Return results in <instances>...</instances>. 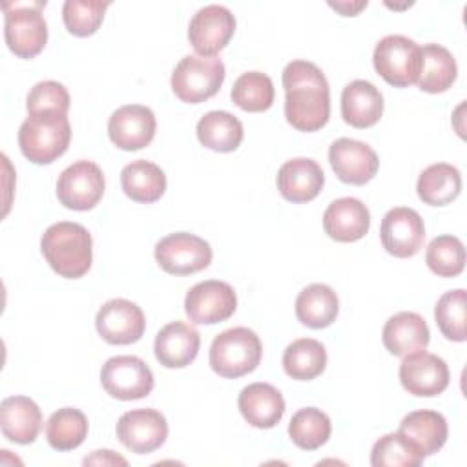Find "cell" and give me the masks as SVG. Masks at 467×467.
Instances as JSON below:
<instances>
[{
    "label": "cell",
    "instance_id": "6da1fadb",
    "mask_svg": "<svg viewBox=\"0 0 467 467\" xmlns=\"http://www.w3.org/2000/svg\"><path fill=\"white\" fill-rule=\"evenodd\" d=\"M285 117L299 131H317L330 119V88L325 73L308 60H292L283 69Z\"/></svg>",
    "mask_w": 467,
    "mask_h": 467
},
{
    "label": "cell",
    "instance_id": "7a4b0ae2",
    "mask_svg": "<svg viewBox=\"0 0 467 467\" xmlns=\"http://www.w3.org/2000/svg\"><path fill=\"white\" fill-rule=\"evenodd\" d=\"M40 250L60 277L78 279L91 268V234L78 223L60 221L51 224L40 239Z\"/></svg>",
    "mask_w": 467,
    "mask_h": 467
},
{
    "label": "cell",
    "instance_id": "3957f363",
    "mask_svg": "<svg viewBox=\"0 0 467 467\" xmlns=\"http://www.w3.org/2000/svg\"><path fill=\"white\" fill-rule=\"evenodd\" d=\"M71 140L67 115L58 111L27 113L18 130L22 155L35 164H49L66 153Z\"/></svg>",
    "mask_w": 467,
    "mask_h": 467
},
{
    "label": "cell",
    "instance_id": "277c9868",
    "mask_svg": "<svg viewBox=\"0 0 467 467\" xmlns=\"http://www.w3.org/2000/svg\"><path fill=\"white\" fill-rule=\"evenodd\" d=\"M263 356L259 336L246 327L217 334L210 347V367L223 378H241L257 368Z\"/></svg>",
    "mask_w": 467,
    "mask_h": 467
},
{
    "label": "cell",
    "instance_id": "5b68a950",
    "mask_svg": "<svg viewBox=\"0 0 467 467\" xmlns=\"http://www.w3.org/2000/svg\"><path fill=\"white\" fill-rule=\"evenodd\" d=\"M224 77L226 71L221 58L186 55L171 73V89L182 102L199 104L221 89Z\"/></svg>",
    "mask_w": 467,
    "mask_h": 467
},
{
    "label": "cell",
    "instance_id": "8992f818",
    "mask_svg": "<svg viewBox=\"0 0 467 467\" xmlns=\"http://www.w3.org/2000/svg\"><path fill=\"white\" fill-rule=\"evenodd\" d=\"M378 75L394 88H407L418 82L421 69V47L403 35L383 36L372 55Z\"/></svg>",
    "mask_w": 467,
    "mask_h": 467
},
{
    "label": "cell",
    "instance_id": "52a82bcc",
    "mask_svg": "<svg viewBox=\"0 0 467 467\" xmlns=\"http://www.w3.org/2000/svg\"><path fill=\"white\" fill-rule=\"evenodd\" d=\"M46 4H5L4 36L7 47L20 58L36 57L47 42V24L42 15Z\"/></svg>",
    "mask_w": 467,
    "mask_h": 467
},
{
    "label": "cell",
    "instance_id": "ba28073f",
    "mask_svg": "<svg viewBox=\"0 0 467 467\" xmlns=\"http://www.w3.org/2000/svg\"><path fill=\"white\" fill-rule=\"evenodd\" d=\"M210 244L193 234L175 232L155 244V261L173 275H190L204 270L212 263Z\"/></svg>",
    "mask_w": 467,
    "mask_h": 467
},
{
    "label": "cell",
    "instance_id": "9c48e42d",
    "mask_svg": "<svg viewBox=\"0 0 467 467\" xmlns=\"http://www.w3.org/2000/svg\"><path fill=\"white\" fill-rule=\"evenodd\" d=\"M104 390L122 401L146 398L155 385L151 368L137 356H113L100 370Z\"/></svg>",
    "mask_w": 467,
    "mask_h": 467
},
{
    "label": "cell",
    "instance_id": "30bf717a",
    "mask_svg": "<svg viewBox=\"0 0 467 467\" xmlns=\"http://www.w3.org/2000/svg\"><path fill=\"white\" fill-rule=\"evenodd\" d=\"M104 188L106 181L102 170L91 161H77L58 175L57 197L62 206L86 212L99 204Z\"/></svg>",
    "mask_w": 467,
    "mask_h": 467
},
{
    "label": "cell",
    "instance_id": "8fae6325",
    "mask_svg": "<svg viewBox=\"0 0 467 467\" xmlns=\"http://www.w3.org/2000/svg\"><path fill=\"white\" fill-rule=\"evenodd\" d=\"M237 308L234 288L219 279L193 285L184 297V312L195 325H215L228 319Z\"/></svg>",
    "mask_w": 467,
    "mask_h": 467
},
{
    "label": "cell",
    "instance_id": "7c38bea8",
    "mask_svg": "<svg viewBox=\"0 0 467 467\" xmlns=\"http://www.w3.org/2000/svg\"><path fill=\"white\" fill-rule=\"evenodd\" d=\"M235 33V16L219 4L201 7L190 20L188 40L199 57H215Z\"/></svg>",
    "mask_w": 467,
    "mask_h": 467
},
{
    "label": "cell",
    "instance_id": "4fadbf2b",
    "mask_svg": "<svg viewBox=\"0 0 467 467\" xmlns=\"http://www.w3.org/2000/svg\"><path fill=\"white\" fill-rule=\"evenodd\" d=\"M379 239L383 248L394 257L416 255L425 241V224L421 215L407 206L390 208L379 226Z\"/></svg>",
    "mask_w": 467,
    "mask_h": 467
},
{
    "label": "cell",
    "instance_id": "5bb4252c",
    "mask_svg": "<svg viewBox=\"0 0 467 467\" xmlns=\"http://www.w3.org/2000/svg\"><path fill=\"white\" fill-rule=\"evenodd\" d=\"M119 441L135 454L157 451L168 438L166 418L155 409H133L117 421Z\"/></svg>",
    "mask_w": 467,
    "mask_h": 467
},
{
    "label": "cell",
    "instance_id": "9a60e30c",
    "mask_svg": "<svg viewBox=\"0 0 467 467\" xmlns=\"http://www.w3.org/2000/svg\"><path fill=\"white\" fill-rule=\"evenodd\" d=\"M95 327L104 341L111 345H130L142 337L146 317L139 305L117 297L106 301L99 308Z\"/></svg>",
    "mask_w": 467,
    "mask_h": 467
},
{
    "label": "cell",
    "instance_id": "2e32d148",
    "mask_svg": "<svg viewBox=\"0 0 467 467\" xmlns=\"http://www.w3.org/2000/svg\"><path fill=\"white\" fill-rule=\"evenodd\" d=\"M449 367L440 356L425 350L403 356L400 381L409 394L418 398L438 396L449 387Z\"/></svg>",
    "mask_w": 467,
    "mask_h": 467
},
{
    "label": "cell",
    "instance_id": "e0dca14e",
    "mask_svg": "<svg viewBox=\"0 0 467 467\" xmlns=\"http://www.w3.org/2000/svg\"><path fill=\"white\" fill-rule=\"evenodd\" d=\"M328 161L341 182L361 186L368 182L379 168L376 151L356 139H336L328 148Z\"/></svg>",
    "mask_w": 467,
    "mask_h": 467
},
{
    "label": "cell",
    "instance_id": "ac0fdd59",
    "mask_svg": "<svg viewBox=\"0 0 467 467\" xmlns=\"http://www.w3.org/2000/svg\"><path fill=\"white\" fill-rule=\"evenodd\" d=\"M157 130L155 115L142 104H126L115 109L108 120L109 140L126 151L146 148Z\"/></svg>",
    "mask_w": 467,
    "mask_h": 467
},
{
    "label": "cell",
    "instance_id": "d6986e66",
    "mask_svg": "<svg viewBox=\"0 0 467 467\" xmlns=\"http://www.w3.org/2000/svg\"><path fill=\"white\" fill-rule=\"evenodd\" d=\"M323 228L337 243L359 241L370 228V212L356 197L336 199L323 213Z\"/></svg>",
    "mask_w": 467,
    "mask_h": 467
},
{
    "label": "cell",
    "instance_id": "ffe728a7",
    "mask_svg": "<svg viewBox=\"0 0 467 467\" xmlns=\"http://www.w3.org/2000/svg\"><path fill=\"white\" fill-rule=\"evenodd\" d=\"M199 347V332L184 321H171L162 327L153 343L155 358L166 368H182L190 365L197 358Z\"/></svg>",
    "mask_w": 467,
    "mask_h": 467
},
{
    "label": "cell",
    "instance_id": "44dd1931",
    "mask_svg": "<svg viewBox=\"0 0 467 467\" xmlns=\"http://www.w3.org/2000/svg\"><path fill=\"white\" fill-rule=\"evenodd\" d=\"M325 184L321 166L306 157L286 161L277 171V190L290 202H308L319 195Z\"/></svg>",
    "mask_w": 467,
    "mask_h": 467
},
{
    "label": "cell",
    "instance_id": "7402d4cb",
    "mask_svg": "<svg viewBox=\"0 0 467 467\" xmlns=\"http://www.w3.org/2000/svg\"><path fill=\"white\" fill-rule=\"evenodd\" d=\"M381 339L392 356H409L425 350L431 332L425 319L416 312H398L383 325Z\"/></svg>",
    "mask_w": 467,
    "mask_h": 467
},
{
    "label": "cell",
    "instance_id": "603a6c76",
    "mask_svg": "<svg viewBox=\"0 0 467 467\" xmlns=\"http://www.w3.org/2000/svg\"><path fill=\"white\" fill-rule=\"evenodd\" d=\"M243 418L257 429L275 427L285 414V400L281 392L270 383H250L237 400Z\"/></svg>",
    "mask_w": 467,
    "mask_h": 467
},
{
    "label": "cell",
    "instance_id": "cb8c5ba5",
    "mask_svg": "<svg viewBox=\"0 0 467 467\" xmlns=\"http://www.w3.org/2000/svg\"><path fill=\"white\" fill-rule=\"evenodd\" d=\"M383 115V95L368 80H352L341 93V117L347 124L365 130Z\"/></svg>",
    "mask_w": 467,
    "mask_h": 467
},
{
    "label": "cell",
    "instance_id": "d4e9b609",
    "mask_svg": "<svg viewBox=\"0 0 467 467\" xmlns=\"http://www.w3.org/2000/svg\"><path fill=\"white\" fill-rule=\"evenodd\" d=\"M42 427V412L27 396H9L0 403L2 434L15 443H33Z\"/></svg>",
    "mask_w": 467,
    "mask_h": 467
},
{
    "label": "cell",
    "instance_id": "484cf974",
    "mask_svg": "<svg viewBox=\"0 0 467 467\" xmlns=\"http://www.w3.org/2000/svg\"><path fill=\"white\" fill-rule=\"evenodd\" d=\"M398 432H401L410 443H414L423 452V456H431L445 445L449 427L443 414L421 409L409 412L401 420Z\"/></svg>",
    "mask_w": 467,
    "mask_h": 467
},
{
    "label": "cell",
    "instance_id": "4316f807",
    "mask_svg": "<svg viewBox=\"0 0 467 467\" xmlns=\"http://www.w3.org/2000/svg\"><path fill=\"white\" fill-rule=\"evenodd\" d=\"M339 312L336 292L325 283H312L296 299V316L308 328L330 327Z\"/></svg>",
    "mask_w": 467,
    "mask_h": 467
},
{
    "label": "cell",
    "instance_id": "83f0119b",
    "mask_svg": "<svg viewBox=\"0 0 467 467\" xmlns=\"http://www.w3.org/2000/svg\"><path fill=\"white\" fill-rule=\"evenodd\" d=\"M197 139L199 142L213 151L228 153L239 148L243 142V124L230 111L213 109L204 113L197 122Z\"/></svg>",
    "mask_w": 467,
    "mask_h": 467
},
{
    "label": "cell",
    "instance_id": "f1b7e54d",
    "mask_svg": "<svg viewBox=\"0 0 467 467\" xmlns=\"http://www.w3.org/2000/svg\"><path fill=\"white\" fill-rule=\"evenodd\" d=\"M418 197L429 206H445L462 192L460 170L447 162L427 166L416 182Z\"/></svg>",
    "mask_w": 467,
    "mask_h": 467
},
{
    "label": "cell",
    "instance_id": "f546056e",
    "mask_svg": "<svg viewBox=\"0 0 467 467\" xmlns=\"http://www.w3.org/2000/svg\"><path fill=\"white\" fill-rule=\"evenodd\" d=\"M120 184L131 201L148 204L162 197L166 190V175L155 162L139 159L122 168Z\"/></svg>",
    "mask_w": 467,
    "mask_h": 467
},
{
    "label": "cell",
    "instance_id": "4dcf8cb0",
    "mask_svg": "<svg viewBox=\"0 0 467 467\" xmlns=\"http://www.w3.org/2000/svg\"><path fill=\"white\" fill-rule=\"evenodd\" d=\"M458 75V66L452 53L440 44H425L421 47V69L418 86L427 93L447 91Z\"/></svg>",
    "mask_w": 467,
    "mask_h": 467
},
{
    "label": "cell",
    "instance_id": "1f68e13d",
    "mask_svg": "<svg viewBox=\"0 0 467 467\" xmlns=\"http://www.w3.org/2000/svg\"><path fill=\"white\" fill-rule=\"evenodd\" d=\"M327 367L325 347L312 337L292 341L283 352V368L292 379L308 381L323 374Z\"/></svg>",
    "mask_w": 467,
    "mask_h": 467
},
{
    "label": "cell",
    "instance_id": "d6a6232c",
    "mask_svg": "<svg viewBox=\"0 0 467 467\" xmlns=\"http://www.w3.org/2000/svg\"><path fill=\"white\" fill-rule=\"evenodd\" d=\"M88 436V418L82 410L64 407L55 410L46 423L47 443L55 451H73Z\"/></svg>",
    "mask_w": 467,
    "mask_h": 467
},
{
    "label": "cell",
    "instance_id": "836d02e7",
    "mask_svg": "<svg viewBox=\"0 0 467 467\" xmlns=\"http://www.w3.org/2000/svg\"><path fill=\"white\" fill-rule=\"evenodd\" d=\"M330 432H332L330 418L321 409H316V407L299 409L288 423L290 440L303 451L319 449L328 441Z\"/></svg>",
    "mask_w": 467,
    "mask_h": 467
},
{
    "label": "cell",
    "instance_id": "e575fe53",
    "mask_svg": "<svg viewBox=\"0 0 467 467\" xmlns=\"http://www.w3.org/2000/svg\"><path fill=\"white\" fill-rule=\"evenodd\" d=\"M275 89L274 82L266 73L246 71L243 73L232 88V100L244 111L259 113L266 111L274 104Z\"/></svg>",
    "mask_w": 467,
    "mask_h": 467
},
{
    "label": "cell",
    "instance_id": "d590c367",
    "mask_svg": "<svg viewBox=\"0 0 467 467\" xmlns=\"http://www.w3.org/2000/svg\"><path fill=\"white\" fill-rule=\"evenodd\" d=\"M423 458V452L401 432L381 436L370 452V463L374 467H418Z\"/></svg>",
    "mask_w": 467,
    "mask_h": 467
},
{
    "label": "cell",
    "instance_id": "8d00e7d4",
    "mask_svg": "<svg viewBox=\"0 0 467 467\" xmlns=\"http://www.w3.org/2000/svg\"><path fill=\"white\" fill-rule=\"evenodd\" d=\"M434 317L440 332L451 339V341H465L467 330H465V317H467V294L463 288L449 290L445 292L436 306H434Z\"/></svg>",
    "mask_w": 467,
    "mask_h": 467
},
{
    "label": "cell",
    "instance_id": "74e56055",
    "mask_svg": "<svg viewBox=\"0 0 467 467\" xmlns=\"http://www.w3.org/2000/svg\"><path fill=\"white\" fill-rule=\"evenodd\" d=\"M425 263L440 277L460 275L465 268V248L456 235L434 237L425 252Z\"/></svg>",
    "mask_w": 467,
    "mask_h": 467
},
{
    "label": "cell",
    "instance_id": "f35d334b",
    "mask_svg": "<svg viewBox=\"0 0 467 467\" xmlns=\"http://www.w3.org/2000/svg\"><path fill=\"white\" fill-rule=\"evenodd\" d=\"M108 7L109 2L66 0L62 5L64 26L75 36H89L100 27Z\"/></svg>",
    "mask_w": 467,
    "mask_h": 467
},
{
    "label": "cell",
    "instance_id": "ab89813d",
    "mask_svg": "<svg viewBox=\"0 0 467 467\" xmlns=\"http://www.w3.org/2000/svg\"><path fill=\"white\" fill-rule=\"evenodd\" d=\"M27 113L38 111H58L67 115L69 111V93L67 89L55 80H44L31 88L26 100Z\"/></svg>",
    "mask_w": 467,
    "mask_h": 467
},
{
    "label": "cell",
    "instance_id": "60d3db41",
    "mask_svg": "<svg viewBox=\"0 0 467 467\" xmlns=\"http://www.w3.org/2000/svg\"><path fill=\"white\" fill-rule=\"evenodd\" d=\"M86 465H126L128 462L113 451H95L89 458H84Z\"/></svg>",
    "mask_w": 467,
    "mask_h": 467
},
{
    "label": "cell",
    "instance_id": "b9f144b4",
    "mask_svg": "<svg viewBox=\"0 0 467 467\" xmlns=\"http://www.w3.org/2000/svg\"><path fill=\"white\" fill-rule=\"evenodd\" d=\"M330 7H334L336 11H339L343 16H356L361 9L367 7V0L361 2H328Z\"/></svg>",
    "mask_w": 467,
    "mask_h": 467
}]
</instances>
